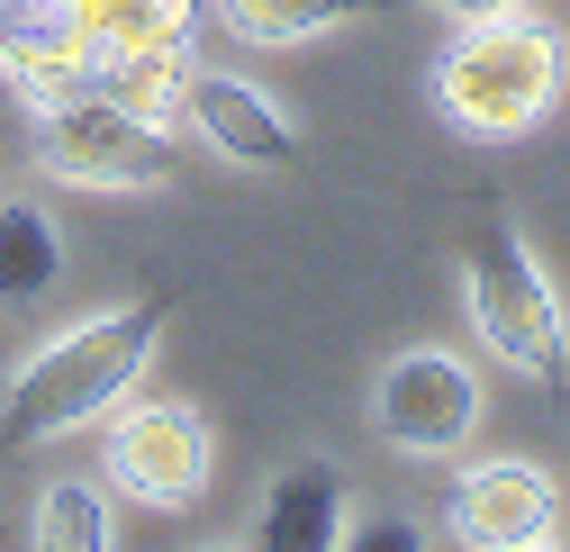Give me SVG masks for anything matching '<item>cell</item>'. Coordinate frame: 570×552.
<instances>
[{"label":"cell","mask_w":570,"mask_h":552,"mask_svg":"<svg viewBox=\"0 0 570 552\" xmlns=\"http://www.w3.org/2000/svg\"><path fill=\"white\" fill-rule=\"evenodd\" d=\"M372 10H390V0H218V19L245 46H308V37H335Z\"/></svg>","instance_id":"11"},{"label":"cell","mask_w":570,"mask_h":552,"mask_svg":"<svg viewBox=\"0 0 570 552\" xmlns=\"http://www.w3.org/2000/svg\"><path fill=\"white\" fill-rule=\"evenodd\" d=\"M480 417H489L480 372L453 344H407V354H390L381 381H372V435L390 453H407V462H462Z\"/></svg>","instance_id":"5"},{"label":"cell","mask_w":570,"mask_h":552,"mask_svg":"<svg viewBox=\"0 0 570 552\" xmlns=\"http://www.w3.org/2000/svg\"><path fill=\"white\" fill-rule=\"evenodd\" d=\"M164 317H173L164 299H127V308H100L82 326H63L0 390V435L10 444H55V435L109 417L118 398H136V381H146L155 344H164Z\"/></svg>","instance_id":"1"},{"label":"cell","mask_w":570,"mask_h":552,"mask_svg":"<svg viewBox=\"0 0 570 552\" xmlns=\"http://www.w3.org/2000/svg\"><path fill=\"white\" fill-rule=\"evenodd\" d=\"M444 525H453V543H480V552H534L561 534V480L525 453L471 462L444 499Z\"/></svg>","instance_id":"7"},{"label":"cell","mask_w":570,"mask_h":552,"mask_svg":"<svg viewBox=\"0 0 570 552\" xmlns=\"http://www.w3.org/2000/svg\"><path fill=\"white\" fill-rule=\"evenodd\" d=\"M91 82L109 100H127L136 118H155L173 127L181 118V91H190V46H146V55H100L91 63Z\"/></svg>","instance_id":"12"},{"label":"cell","mask_w":570,"mask_h":552,"mask_svg":"<svg viewBox=\"0 0 570 552\" xmlns=\"http://www.w3.org/2000/svg\"><path fill=\"white\" fill-rule=\"evenodd\" d=\"M462 299H471L480 344H489L508 372H525V381H543V390L570 381V308H561V290H552L543 254L517 236V218H489V227L471 236V254H462Z\"/></svg>","instance_id":"3"},{"label":"cell","mask_w":570,"mask_h":552,"mask_svg":"<svg viewBox=\"0 0 570 552\" xmlns=\"http://www.w3.org/2000/svg\"><path fill=\"white\" fill-rule=\"evenodd\" d=\"M570 91V37L534 10L508 19H471L444 55H435V109L480 136V146H517L534 136Z\"/></svg>","instance_id":"2"},{"label":"cell","mask_w":570,"mask_h":552,"mask_svg":"<svg viewBox=\"0 0 570 552\" xmlns=\"http://www.w3.org/2000/svg\"><path fill=\"white\" fill-rule=\"evenodd\" d=\"M109 499L127 507H155V516H181L208 499V480H218V435L190 398H118L109 407Z\"/></svg>","instance_id":"6"},{"label":"cell","mask_w":570,"mask_h":552,"mask_svg":"<svg viewBox=\"0 0 570 552\" xmlns=\"http://www.w3.org/2000/svg\"><path fill=\"white\" fill-rule=\"evenodd\" d=\"M63 282V236L46 209H28V199H10L0 209V299H46Z\"/></svg>","instance_id":"13"},{"label":"cell","mask_w":570,"mask_h":552,"mask_svg":"<svg viewBox=\"0 0 570 552\" xmlns=\"http://www.w3.org/2000/svg\"><path fill=\"white\" fill-rule=\"evenodd\" d=\"M46 552H109L118 543V516H109V490L100 480H46L37 499V525H28Z\"/></svg>","instance_id":"14"},{"label":"cell","mask_w":570,"mask_h":552,"mask_svg":"<svg viewBox=\"0 0 570 552\" xmlns=\"http://www.w3.org/2000/svg\"><path fill=\"white\" fill-rule=\"evenodd\" d=\"M425 10H444L453 28H471V19H508V10H534V0H425Z\"/></svg>","instance_id":"15"},{"label":"cell","mask_w":570,"mask_h":552,"mask_svg":"<svg viewBox=\"0 0 570 552\" xmlns=\"http://www.w3.org/2000/svg\"><path fill=\"white\" fill-rule=\"evenodd\" d=\"M173 127L136 118L127 100H109L100 82H73L37 109V164L73 190H164L173 181Z\"/></svg>","instance_id":"4"},{"label":"cell","mask_w":570,"mask_h":552,"mask_svg":"<svg viewBox=\"0 0 570 552\" xmlns=\"http://www.w3.org/2000/svg\"><path fill=\"white\" fill-rule=\"evenodd\" d=\"M181 118L199 127V146H218V155H227V164H245V172H281V164L299 155L291 109H281L272 91H254L245 73H208V63H190Z\"/></svg>","instance_id":"8"},{"label":"cell","mask_w":570,"mask_h":552,"mask_svg":"<svg viewBox=\"0 0 570 552\" xmlns=\"http://www.w3.org/2000/svg\"><path fill=\"white\" fill-rule=\"evenodd\" d=\"M254 543L263 552H326V543H344V471L335 462H291L263 490Z\"/></svg>","instance_id":"9"},{"label":"cell","mask_w":570,"mask_h":552,"mask_svg":"<svg viewBox=\"0 0 570 552\" xmlns=\"http://www.w3.org/2000/svg\"><path fill=\"white\" fill-rule=\"evenodd\" d=\"M344 543H372V552H416V543H425V534H416V525H399V516H390V525H363V534H353V525H344Z\"/></svg>","instance_id":"16"},{"label":"cell","mask_w":570,"mask_h":552,"mask_svg":"<svg viewBox=\"0 0 570 552\" xmlns=\"http://www.w3.org/2000/svg\"><path fill=\"white\" fill-rule=\"evenodd\" d=\"M82 10V55H146V46H190L199 0H73Z\"/></svg>","instance_id":"10"}]
</instances>
